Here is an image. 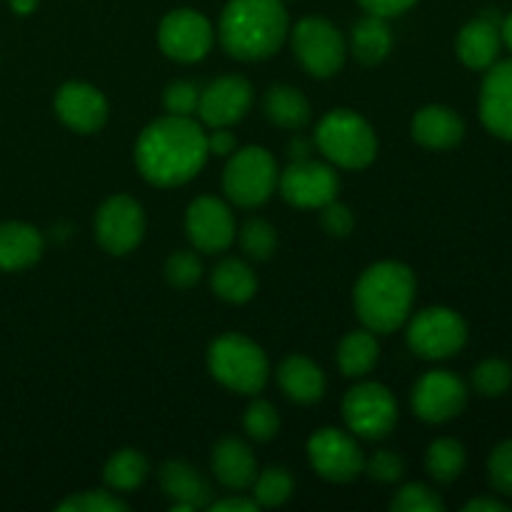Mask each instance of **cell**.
Returning <instances> with one entry per match:
<instances>
[{
	"instance_id": "f6af8a7d",
	"label": "cell",
	"mask_w": 512,
	"mask_h": 512,
	"mask_svg": "<svg viewBox=\"0 0 512 512\" xmlns=\"http://www.w3.org/2000/svg\"><path fill=\"white\" fill-rule=\"evenodd\" d=\"M465 512H508V505L498 503V500H473V503H468L463 508Z\"/></svg>"
},
{
	"instance_id": "ac0fdd59",
	"label": "cell",
	"mask_w": 512,
	"mask_h": 512,
	"mask_svg": "<svg viewBox=\"0 0 512 512\" xmlns=\"http://www.w3.org/2000/svg\"><path fill=\"white\" fill-rule=\"evenodd\" d=\"M480 118L490 133L512 140V60L490 65L480 90Z\"/></svg>"
},
{
	"instance_id": "4316f807",
	"label": "cell",
	"mask_w": 512,
	"mask_h": 512,
	"mask_svg": "<svg viewBox=\"0 0 512 512\" xmlns=\"http://www.w3.org/2000/svg\"><path fill=\"white\" fill-rule=\"evenodd\" d=\"M210 285H213L215 295L228 300V303H248L258 290V278L243 260L225 258L215 265Z\"/></svg>"
},
{
	"instance_id": "603a6c76",
	"label": "cell",
	"mask_w": 512,
	"mask_h": 512,
	"mask_svg": "<svg viewBox=\"0 0 512 512\" xmlns=\"http://www.w3.org/2000/svg\"><path fill=\"white\" fill-rule=\"evenodd\" d=\"M278 383L283 393L295 403H318L325 395V375L318 365L305 355H290L280 363Z\"/></svg>"
},
{
	"instance_id": "60d3db41",
	"label": "cell",
	"mask_w": 512,
	"mask_h": 512,
	"mask_svg": "<svg viewBox=\"0 0 512 512\" xmlns=\"http://www.w3.org/2000/svg\"><path fill=\"white\" fill-rule=\"evenodd\" d=\"M320 210H323V218H320V223H323L325 233L328 235H333V238H345V235L353 230V225H355L353 213H350L343 203L333 200V203L323 205Z\"/></svg>"
},
{
	"instance_id": "ba28073f",
	"label": "cell",
	"mask_w": 512,
	"mask_h": 512,
	"mask_svg": "<svg viewBox=\"0 0 512 512\" xmlns=\"http://www.w3.org/2000/svg\"><path fill=\"white\" fill-rule=\"evenodd\" d=\"M343 418L358 438L380 440L398 423V403L385 385L360 383L345 393Z\"/></svg>"
},
{
	"instance_id": "f35d334b",
	"label": "cell",
	"mask_w": 512,
	"mask_h": 512,
	"mask_svg": "<svg viewBox=\"0 0 512 512\" xmlns=\"http://www.w3.org/2000/svg\"><path fill=\"white\" fill-rule=\"evenodd\" d=\"M490 473V485H493L498 493L512 495V440H505L498 448L493 450L488 463Z\"/></svg>"
},
{
	"instance_id": "7402d4cb",
	"label": "cell",
	"mask_w": 512,
	"mask_h": 512,
	"mask_svg": "<svg viewBox=\"0 0 512 512\" xmlns=\"http://www.w3.org/2000/svg\"><path fill=\"white\" fill-rule=\"evenodd\" d=\"M465 123L445 105H428L413 118V138L430 150H448L463 140Z\"/></svg>"
},
{
	"instance_id": "d590c367",
	"label": "cell",
	"mask_w": 512,
	"mask_h": 512,
	"mask_svg": "<svg viewBox=\"0 0 512 512\" xmlns=\"http://www.w3.org/2000/svg\"><path fill=\"white\" fill-rule=\"evenodd\" d=\"M60 512H125L128 505L108 490H85L58 505Z\"/></svg>"
},
{
	"instance_id": "cb8c5ba5",
	"label": "cell",
	"mask_w": 512,
	"mask_h": 512,
	"mask_svg": "<svg viewBox=\"0 0 512 512\" xmlns=\"http://www.w3.org/2000/svg\"><path fill=\"white\" fill-rule=\"evenodd\" d=\"M43 255V235L28 223L0 225V270H23Z\"/></svg>"
},
{
	"instance_id": "277c9868",
	"label": "cell",
	"mask_w": 512,
	"mask_h": 512,
	"mask_svg": "<svg viewBox=\"0 0 512 512\" xmlns=\"http://www.w3.org/2000/svg\"><path fill=\"white\" fill-rule=\"evenodd\" d=\"M208 368L220 385L243 395L260 393L270 378L268 355L240 333H225L210 343Z\"/></svg>"
},
{
	"instance_id": "7dc6e473",
	"label": "cell",
	"mask_w": 512,
	"mask_h": 512,
	"mask_svg": "<svg viewBox=\"0 0 512 512\" xmlns=\"http://www.w3.org/2000/svg\"><path fill=\"white\" fill-rule=\"evenodd\" d=\"M8 3L18 15H30L35 8H38L40 0H8Z\"/></svg>"
},
{
	"instance_id": "8992f818",
	"label": "cell",
	"mask_w": 512,
	"mask_h": 512,
	"mask_svg": "<svg viewBox=\"0 0 512 512\" xmlns=\"http://www.w3.org/2000/svg\"><path fill=\"white\" fill-rule=\"evenodd\" d=\"M275 185H278V165L268 150L250 145L230 155L223 173V190L235 205L243 208L263 205L275 193Z\"/></svg>"
},
{
	"instance_id": "c3c4849f",
	"label": "cell",
	"mask_w": 512,
	"mask_h": 512,
	"mask_svg": "<svg viewBox=\"0 0 512 512\" xmlns=\"http://www.w3.org/2000/svg\"><path fill=\"white\" fill-rule=\"evenodd\" d=\"M500 35H503L505 43H508L510 48H512V13L503 20V25H500Z\"/></svg>"
},
{
	"instance_id": "1f68e13d",
	"label": "cell",
	"mask_w": 512,
	"mask_h": 512,
	"mask_svg": "<svg viewBox=\"0 0 512 512\" xmlns=\"http://www.w3.org/2000/svg\"><path fill=\"white\" fill-rule=\"evenodd\" d=\"M240 245L248 253V258L255 260H268L275 253V245H278V235L275 228L263 218H250L248 223L240 230Z\"/></svg>"
},
{
	"instance_id": "7bdbcfd3",
	"label": "cell",
	"mask_w": 512,
	"mask_h": 512,
	"mask_svg": "<svg viewBox=\"0 0 512 512\" xmlns=\"http://www.w3.org/2000/svg\"><path fill=\"white\" fill-rule=\"evenodd\" d=\"M235 135L228 128H213V133L208 135V153L220 155V158H230L235 153Z\"/></svg>"
},
{
	"instance_id": "44dd1931",
	"label": "cell",
	"mask_w": 512,
	"mask_h": 512,
	"mask_svg": "<svg viewBox=\"0 0 512 512\" xmlns=\"http://www.w3.org/2000/svg\"><path fill=\"white\" fill-rule=\"evenodd\" d=\"M213 473L220 485L230 490H245L253 488L255 478H258V463L255 455L243 440L238 438H223L213 448Z\"/></svg>"
},
{
	"instance_id": "7c38bea8",
	"label": "cell",
	"mask_w": 512,
	"mask_h": 512,
	"mask_svg": "<svg viewBox=\"0 0 512 512\" xmlns=\"http://www.w3.org/2000/svg\"><path fill=\"white\" fill-rule=\"evenodd\" d=\"M95 235L110 255H125L138 248L145 235V213L138 200L130 195L105 200L95 218Z\"/></svg>"
},
{
	"instance_id": "9c48e42d",
	"label": "cell",
	"mask_w": 512,
	"mask_h": 512,
	"mask_svg": "<svg viewBox=\"0 0 512 512\" xmlns=\"http://www.w3.org/2000/svg\"><path fill=\"white\" fill-rule=\"evenodd\" d=\"M293 50L305 70L315 78H330L345 63V40L325 18H303L293 30Z\"/></svg>"
},
{
	"instance_id": "74e56055",
	"label": "cell",
	"mask_w": 512,
	"mask_h": 512,
	"mask_svg": "<svg viewBox=\"0 0 512 512\" xmlns=\"http://www.w3.org/2000/svg\"><path fill=\"white\" fill-rule=\"evenodd\" d=\"M198 100L200 90L195 88L193 83H185V80L170 83L163 95L165 110H168L170 115H183V118H190L193 113H198Z\"/></svg>"
},
{
	"instance_id": "ab89813d",
	"label": "cell",
	"mask_w": 512,
	"mask_h": 512,
	"mask_svg": "<svg viewBox=\"0 0 512 512\" xmlns=\"http://www.w3.org/2000/svg\"><path fill=\"white\" fill-rule=\"evenodd\" d=\"M363 470L378 483H395V480L403 478L405 460L393 450H378L373 458L365 460Z\"/></svg>"
},
{
	"instance_id": "484cf974",
	"label": "cell",
	"mask_w": 512,
	"mask_h": 512,
	"mask_svg": "<svg viewBox=\"0 0 512 512\" xmlns=\"http://www.w3.org/2000/svg\"><path fill=\"white\" fill-rule=\"evenodd\" d=\"M265 118L285 130H300L310 120V103L293 85H273L263 98Z\"/></svg>"
},
{
	"instance_id": "30bf717a",
	"label": "cell",
	"mask_w": 512,
	"mask_h": 512,
	"mask_svg": "<svg viewBox=\"0 0 512 512\" xmlns=\"http://www.w3.org/2000/svg\"><path fill=\"white\" fill-rule=\"evenodd\" d=\"M158 43L168 58L178 60V63H198L210 53L213 25L198 10H173L160 23Z\"/></svg>"
},
{
	"instance_id": "e0dca14e",
	"label": "cell",
	"mask_w": 512,
	"mask_h": 512,
	"mask_svg": "<svg viewBox=\"0 0 512 512\" xmlns=\"http://www.w3.org/2000/svg\"><path fill=\"white\" fill-rule=\"evenodd\" d=\"M55 113L75 133H98L108 120V100L88 83H65L55 95Z\"/></svg>"
},
{
	"instance_id": "bcb514c9",
	"label": "cell",
	"mask_w": 512,
	"mask_h": 512,
	"mask_svg": "<svg viewBox=\"0 0 512 512\" xmlns=\"http://www.w3.org/2000/svg\"><path fill=\"white\" fill-rule=\"evenodd\" d=\"M290 158H293V160L310 158V143H308V140L295 138L293 143H290Z\"/></svg>"
},
{
	"instance_id": "d6a6232c",
	"label": "cell",
	"mask_w": 512,
	"mask_h": 512,
	"mask_svg": "<svg viewBox=\"0 0 512 512\" xmlns=\"http://www.w3.org/2000/svg\"><path fill=\"white\" fill-rule=\"evenodd\" d=\"M473 385L480 395L498 398L512 385V368L505 360H485L473 370Z\"/></svg>"
},
{
	"instance_id": "4dcf8cb0",
	"label": "cell",
	"mask_w": 512,
	"mask_h": 512,
	"mask_svg": "<svg viewBox=\"0 0 512 512\" xmlns=\"http://www.w3.org/2000/svg\"><path fill=\"white\" fill-rule=\"evenodd\" d=\"M293 495V478L285 468H268L255 478L253 500L260 508H278Z\"/></svg>"
},
{
	"instance_id": "e575fe53",
	"label": "cell",
	"mask_w": 512,
	"mask_h": 512,
	"mask_svg": "<svg viewBox=\"0 0 512 512\" xmlns=\"http://www.w3.org/2000/svg\"><path fill=\"white\" fill-rule=\"evenodd\" d=\"M390 508L395 512H440L445 508V503L440 500V495L435 493V490L428 488V485L410 483L395 495Z\"/></svg>"
},
{
	"instance_id": "f1b7e54d",
	"label": "cell",
	"mask_w": 512,
	"mask_h": 512,
	"mask_svg": "<svg viewBox=\"0 0 512 512\" xmlns=\"http://www.w3.org/2000/svg\"><path fill=\"white\" fill-rule=\"evenodd\" d=\"M148 473V458H145L140 450L125 448L118 450V453L105 463L103 478L105 483H108V488L113 490H135L145 483Z\"/></svg>"
},
{
	"instance_id": "f546056e",
	"label": "cell",
	"mask_w": 512,
	"mask_h": 512,
	"mask_svg": "<svg viewBox=\"0 0 512 512\" xmlns=\"http://www.w3.org/2000/svg\"><path fill=\"white\" fill-rule=\"evenodd\" d=\"M425 468L438 483H453L465 468V448L453 438L435 440L425 455Z\"/></svg>"
},
{
	"instance_id": "9a60e30c",
	"label": "cell",
	"mask_w": 512,
	"mask_h": 512,
	"mask_svg": "<svg viewBox=\"0 0 512 512\" xmlns=\"http://www.w3.org/2000/svg\"><path fill=\"white\" fill-rule=\"evenodd\" d=\"M188 238L200 253H223L235 240V220L228 205L218 198H198L185 215Z\"/></svg>"
},
{
	"instance_id": "5bb4252c",
	"label": "cell",
	"mask_w": 512,
	"mask_h": 512,
	"mask_svg": "<svg viewBox=\"0 0 512 512\" xmlns=\"http://www.w3.org/2000/svg\"><path fill=\"white\" fill-rule=\"evenodd\" d=\"M465 403H468L465 383L448 370L425 373L413 388V410L425 423H448L463 413Z\"/></svg>"
},
{
	"instance_id": "83f0119b",
	"label": "cell",
	"mask_w": 512,
	"mask_h": 512,
	"mask_svg": "<svg viewBox=\"0 0 512 512\" xmlns=\"http://www.w3.org/2000/svg\"><path fill=\"white\" fill-rule=\"evenodd\" d=\"M380 358V345L373 330H355L343 338L338 348V365L348 378H363L375 368Z\"/></svg>"
},
{
	"instance_id": "8fae6325",
	"label": "cell",
	"mask_w": 512,
	"mask_h": 512,
	"mask_svg": "<svg viewBox=\"0 0 512 512\" xmlns=\"http://www.w3.org/2000/svg\"><path fill=\"white\" fill-rule=\"evenodd\" d=\"M310 465L330 483H350L363 473V450L353 435L335 428H323L308 440Z\"/></svg>"
},
{
	"instance_id": "4fadbf2b",
	"label": "cell",
	"mask_w": 512,
	"mask_h": 512,
	"mask_svg": "<svg viewBox=\"0 0 512 512\" xmlns=\"http://www.w3.org/2000/svg\"><path fill=\"white\" fill-rule=\"evenodd\" d=\"M283 198L295 208H323L338 195L340 180L330 165L318 160H293L283 175H278Z\"/></svg>"
},
{
	"instance_id": "2e32d148",
	"label": "cell",
	"mask_w": 512,
	"mask_h": 512,
	"mask_svg": "<svg viewBox=\"0 0 512 512\" xmlns=\"http://www.w3.org/2000/svg\"><path fill=\"white\" fill-rule=\"evenodd\" d=\"M253 105V88L240 75H223L200 90L198 113L210 128H230L240 123Z\"/></svg>"
},
{
	"instance_id": "d4e9b609",
	"label": "cell",
	"mask_w": 512,
	"mask_h": 512,
	"mask_svg": "<svg viewBox=\"0 0 512 512\" xmlns=\"http://www.w3.org/2000/svg\"><path fill=\"white\" fill-rule=\"evenodd\" d=\"M350 48L353 55L363 65H378L388 58L390 48H393V33H390L388 18L368 13L353 25V35H350Z\"/></svg>"
},
{
	"instance_id": "b9f144b4",
	"label": "cell",
	"mask_w": 512,
	"mask_h": 512,
	"mask_svg": "<svg viewBox=\"0 0 512 512\" xmlns=\"http://www.w3.org/2000/svg\"><path fill=\"white\" fill-rule=\"evenodd\" d=\"M368 13L380 15V18H393V15L405 13L408 8H413L418 0H358Z\"/></svg>"
},
{
	"instance_id": "ee69618b",
	"label": "cell",
	"mask_w": 512,
	"mask_h": 512,
	"mask_svg": "<svg viewBox=\"0 0 512 512\" xmlns=\"http://www.w3.org/2000/svg\"><path fill=\"white\" fill-rule=\"evenodd\" d=\"M258 508L260 505L253 498H225L210 503V510L213 512H255Z\"/></svg>"
},
{
	"instance_id": "52a82bcc",
	"label": "cell",
	"mask_w": 512,
	"mask_h": 512,
	"mask_svg": "<svg viewBox=\"0 0 512 512\" xmlns=\"http://www.w3.org/2000/svg\"><path fill=\"white\" fill-rule=\"evenodd\" d=\"M468 340V325L455 310L428 308L408 325V345L425 360L453 358Z\"/></svg>"
},
{
	"instance_id": "836d02e7",
	"label": "cell",
	"mask_w": 512,
	"mask_h": 512,
	"mask_svg": "<svg viewBox=\"0 0 512 512\" xmlns=\"http://www.w3.org/2000/svg\"><path fill=\"white\" fill-rule=\"evenodd\" d=\"M243 425L245 433H248L250 438L258 440V443H268V440L275 438V433H278L280 428L278 410L270 403H265V400H255V403H250L248 410H245Z\"/></svg>"
},
{
	"instance_id": "7a4b0ae2",
	"label": "cell",
	"mask_w": 512,
	"mask_h": 512,
	"mask_svg": "<svg viewBox=\"0 0 512 512\" xmlns=\"http://www.w3.org/2000/svg\"><path fill=\"white\" fill-rule=\"evenodd\" d=\"M220 43L233 58L253 63L275 55L288 35L283 0H230L220 15Z\"/></svg>"
},
{
	"instance_id": "8d00e7d4",
	"label": "cell",
	"mask_w": 512,
	"mask_h": 512,
	"mask_svg": "<svg viewBox=\"0 0 512 512\" xmlns=\"http://www.w3.org/2000/svg\"><path fill=\"white\" fill-rule=\"evenodd\" d=\"M200 275H203V263L190 250H178L165 263V278L173 288H190V285L198 283Z\"/></svg>"
},
{
	"instance_id": "5b68a950",
	"label": "cell",
	"mask_w": 512,
	"mask_h": 512,
	"mask_svg": "<svg viewBox=\"0 0 512 512\" xmlns=\"http://www.w3.org/2000/svg\"><path fill=\"white\" fill-rule=\"evenodd\" d=\"M315 145L330 163L348 170L368 168L378 155V138L355 110H330L315 130Z\"/></svg>"
},
{
	"instance_id": "6da1fadb",
	"label": "cell",
	"mask_w": 512,
	"mask_h": 512,
	"mask_svg": "<svg viewBox=\"0 0 512 512\" xmlns=\"http://www.w3.org/2000/svg\"><path fill=\"white\" fill-rule=\"evenodd\" d=\"M208 133L193 118L165 115L140 133L135 165L148 183L173 188L193 180L208 160Z\"/></svg>"
},
{
	"instance_id": "3957f363",
	"label": "cell",
	"mask_w": 512,
	"mask_h": 512,
	"mask_svg": "<svg viewBox=\"0 0 512 512\" xmlns=\"http://www.w3.org/2000/svg\"><path fill=\"white\" fill-rule=\"evenodd\" d=\"M355 310L373 333H393L408 320L415 300V275L408 265L385 260L375 263L355 283Z\"/></svg>"
},
{
	"instance_id": "ffe728a7",
	"label": "cell",
	"mask_w": 512,
	"mask_h": 512,
	"mask_svg": "<svg viewBox=\"0 0 512 512\" xmlns=\"http://www.w3.org/2000/svg\"><path fill=\"white\" fill-rule=\"evenodd\" d=\"M500 25H503V20L495 15V10H488V13H483L478 20H473V23L460 30L455 50H458V58L468 68L485 70L495 63L500 53V40H503Z\"/></svg>"
},
{
	"instance_id": "d6986e66",
	"label": "cell",
	"mask_w": 512,
	"mask_h": 512,
	"mask_svg": "<svg viewBox=\"0 0 512 512\" xmlns=\"http://www.w3.org/2000/svg\"><path fill=\"white\" fill-rule=\"evenodd\" d=\"M160 488L173 500L175 510H200L213 503V488L190 463L168 460L160 468Z\"/></svg>"
}]
</instances>
